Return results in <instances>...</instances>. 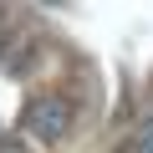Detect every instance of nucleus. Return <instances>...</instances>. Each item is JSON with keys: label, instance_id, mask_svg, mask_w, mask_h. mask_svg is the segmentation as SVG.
Returning a JSON list of instances; mask_svg holds the SVG:
<instances>
[{"label": "nucleus", "instance_id": "obj_3", "mask_svg": "<svg viewBox=\"0 0 153 153\" xmlns=\"http://www.w3.org/2000/svg\"><path fill=\"white\" fill-rule=\"evenodd\" d=\"M0 153H21V148H10V143H5V148H0Z\"/></svg>", "mask_w": 153, "mask_h": 153}, {"label": "nucleus", "instance_id": "obj_2", "mask_svg": "<svg viewBox=\"0 0 153 153\" xmlns=\"http://www.w3.org/2000/svg\"><path fill=\"white\" fill-rule=\"evenodd\" d=\"M128 153H153V117H143V123L128 133Z\"/></svg>", "mask_w": 153, "mask_h": 153}, {"label": "nucleus", "instance_id": "obj_1", "mask_svg": "<svg viewBox=\"0 0 153 153\" xmlns=\"http://www.w3.org/2000/svg\"><path fill=\"white\" fill-rule=\"evenodd\" d=\"M26 133L36 138V143H61L66 138V128H71V102L66 97H56V92H41V97H31L26 102Z\"/></svg>", "mask_w": 153, "mask_h": 153}]
</instances>
